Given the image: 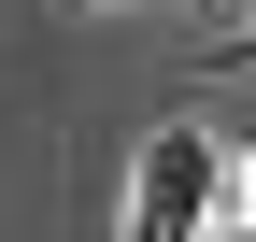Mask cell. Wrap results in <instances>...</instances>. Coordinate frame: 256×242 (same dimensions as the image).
Returning a JSON list of instances; mask_svg holds the SVG:
<instances>
[{"label":"cell","instance_id":"1","mask_svg":"<svg viewBox=\"0 0 256 242\" xmlns=\"http://www.w3.org/2000/svg\"><path fill=\"white\" fill-rule=\"evenodd\" d=\"M228 214V142L214 128H156L142 171H128V242H214Z\"/></svg>","mask_w":256,"mask_h":242},{"label":"cell","instance_id":"2","mask_svg":"<svg viewBox=\"0 0 256 242\" xmlns=\"http://www.w3.org/2000/svg\"><path fill=\"white\" fill-rule=\"evenodd\" d=\"M228 214H242V228H256V157H228Z\"/></svg>","mask_w":256,"mask_h":242}]
</instances>
